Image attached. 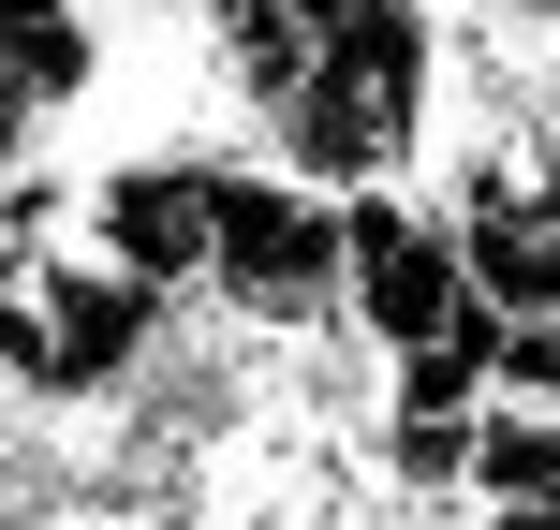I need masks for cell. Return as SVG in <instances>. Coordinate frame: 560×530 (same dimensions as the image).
Wrapping results in <instances>:
<instances>
[{
	"mask_svg": "<svg viewBox=\"0 0 560 530\" xmlns=\"http://www.w3.org/2000/svg\"><path fill=\"white\" fill-rule=\"evenodd\" d=\"M428 104H443V15H428V0H354V15L310 45V74H295V104L266 118V148L310 192H384V177H413Z\"/></svg>",
	"mask_w": 560,
	"mask_h": 530,
	"instance_id": "obj_1",
	"label": "cell"
},
{
	"mask_svg": "<svg viewBox=\"0 0 560 530\" xmlns=\"http://www.w3.org/2000/svg\"><path fill=\"white\" fill-rule=\"evenodd\" d=\"M207 309L252 339L339 325V192L280 163H222V222H207Z\"/></svg>",
	"mask_w": 560,
	"mask_h": 530,
	"instance_id": "obj_2",
	"label": "cell"
},
{
	"mask_svg": "<svg viewBox=\"0 0 560 530\" xmlns=\"http://www.w3.org/2000/svg\"><path fill=\"white\" fill-rule=\"evenodd\" d=\"M472 266H457V222L413 192V177H384V192H339V325L369 339V354H413V339L472 325Z\"/></svg>",
	"mask_w": 560,
	"mask_h": 530,
	"instance_id": "obj_3",
	"label": "cell"
},
{
	"mask_svg": "<svg viewBox=\"0 0 560 530\" xmlns=\"http://www.w3.org/2000/svg\"><path fill=\"white\" fill-rule=\"evenodd\" d=\"M207 222H222V163L207 148H118L74 177V236L133 266L148 295H207Z\"/></svg>",
	"mask_w": 560,
	"mask_h": 530,
	"instance_id": "obj_4",
	"label": "cell"
},
{
	"mask_svg": "<svg viewBox=\"0 0 560 530\" xmlns=\"http://www.w3.org/2000/svg\"><path fill=\"white\" fill-rule=\"evenodd\" d=\"M472 502H560V413L546 398H487L472 413Z\"/></svg>",
	"mask_w": 560,
	"mask_h": 530,
	"instance_id": "obj_5",
	"label": "cell"
},
{
	"mask_svg": "<svg viewBox=\"0 0 560 530\" xmlns=\"http://www.w3.org/2000/svg\"><path fill=\"white\" fill-rule=\"evenodd\" d=\"M30 516H45V502H30V486H0V530H30Z\"/></svg>",
	"mask_w": 560,
	"mask_h": 530,
	"instance_id": "obj_6",
	"label": "cell"
}]
</instances>
